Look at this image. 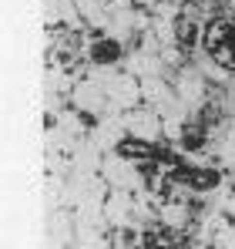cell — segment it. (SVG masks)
<instances>
[{"mask_svg": "<svg viewBox=\"0 0 235 249\" xmlns=\"http://www.w3.org/2000/svg\"><path fill=\"white\" fill-rule=\"evenodd\" d=\"M71 101L81 115H94V118H108L111 115V101H108V91L98 78H84L71 88Z\"/></svg>", "mask_w": 235, "mask_h": 249, "instance_id": "2", "label": "cell"}, {"mask_svg": "<svg viewBox=\"0 0 235 249\" xmlns=\"http://www.w3.org/2000/svg\"><path fill=\"white\" fill-rule=\"evenodd\" d=\"M229 10H232V14H235V0H229Z\"/></svg>", "mask_w": 235, "mask_h": 249, "instance_id": "17", "label": "cell"}, {"mask_svg": "<svg viewBox=\"0 0 235 249\" xmlns=\"http://www.w3.org/2000/svg\"><path fill=\"white\" fill-rule=\"evenodd\" d=\"M74 3H78L81 17L91 27H101V31L111 27V7H108V0H74Z\"/></svg>", "mask_w": 235, "mask_h": 249, "instance_id": "9", "label": "cell"}, {"mask_svg": "<svg viewBox=\"0 0 235 249\" xmlns=\"http://www.w3.org/2000/svg\"><path fill=\"white\" fill-rule=\"evenodd\" d=\"M201 74H212V78H222V81H225V71H222V68H215L212 61H201Z\"/></svg>", "mask_w": 235, "mask_h": 249, "instance_id": "15", "label": "cell"}, {"mask_svg": "<svg viewBox=\"0 0 235 249\" xmlns=\"http://www.w3.org/2000/svg\"><path fill=\"white\" fill-rule=\"evenodd\" d=\"M101 178L111 185V189H128V192H141V172L134 168L131 159L108 152L104 162H101Z\"/></svg>", "mask_w": 235, "mask_h": 249, "instance_id": "3", "label": "cell"}, {"mask_svg": "<svg viewBox=\"0 0 235 249\" xmlns=\"http://www.w3.org/2000/svg\"><path fill=\"white\" fill-rule=\"evenodd\" d=\"M175 94H178V91H171L168 81H161V74H155V78H141V98H145L155 111H158V108H165Z\"/></svg>", "mask_w": 235, "mask_h": 249, "instance_id": "8", "label": "cell"}, {"mask_svg": "<svg viewBox=\"0 0 235 249\" xmlns=\"http://www.w3.org/2000/svg\"><path fill=\"white\" fill-rule=\"evenodd\" d=\"M175 91H178V98L188 108H198L205 101V94H208V81H205V74L195 71V68H182L178 71V81H175Z\"/></svg>", "mask_w": 235, "mask_h": 249, "instance_id": "5", "label": "cell"}, {"mask_svg": "<svg viewBox=\"0 0 235 249\" xmlns=\"http://www.w3.org/2000/svg\"><path fill=\"white\" fill-rule=\"evenodd\" d=\"M141 3H158V0H141Z\"/></svg>", "mask_w": 235, "mask_h": 249, "instance_id": "18", "label": "cell"}, {"mask_svg": "<svg viewBox=\"0 0 235 249\" xmlns=\"http://www.w3.org/2000/svg\"><path fill=\"white\" fill-rule=\"evenodd\" d=\"M225 209H229V215H232V219H235V196H232V199H229V202H225Z\"/></svg>", "mask_w": 235, "mask_h": 249, "instance_id": "16", "label": "cell"}, {"mask_svg": "<svg viewBox=\"0 0 235 249\" xmlns=\"http://www.w3.org/2000/svg\"><path fill=\"white\" fill-rule=\"evenodd\" d=\"M121 124H124L128 135H134L141 142H155L158 135H165V122L155 108H131V111L121 115Z\"/></svg>", "mask_w": 235, "mask_h": 249, "instance_id": "4", "label": "cell"}, {"mask_svg": "<svg viewBox=\"0 0 235 249\" xmlns=\"http://www.w3.org/2000/svg\"><path fill=\"white\" fill-rule=\"evenodd\" d=\"M61 131H67V135L81 138V135H84V124H81V118L74 115V111H64V115H61Z\"/></svg>", "mask_w": 235, "mask_h": 249, "instance_id": "14", "label": "cell"}, {"mask_svg": "<svg viewBox=\"0 0 235 249\" xmlns=\"http://www.w3.org/2000/svg\"><path fill=\"white\" fill-rule=\"evenodd\" d=\"M131 215H134V196L128 189H111V196L104 199V219L115 229H124L131 226Z\"/></svg>", "mask_w": 235, "mask_h": 249, "instance_id": "6", "label": "cell"}, {"mask_svg": "<svg viewBox=\"0 0 235 249\" xmlns=\"http://www.w3.org/2000/svg\"><path fill=\"white\" fill-rule=\"evenodd\" d=\"M161 64H165V57L161 54H148V51H138L128 61V68H131L134 78H155V74H161Z\"/></svg>", "mask_w": 235, "mask_h": 249, "instance_id": "10", "label": "cell"}, {"mask_svg": "<svg viewBox=\"0 0 235 249\" xmlns=\"http://www.w3.org/2000/svg\"><path fill=\"white\" fill-rule=\"evenodd\" d=\"M161 222L171 226V229H182V226H188V209L185 206H165L161 209Z\"/></svg>", "mask_w": 235, "mask_h": 249, "instance_id": "13", "label": "cell"}, {"mask_svg": "<svg viewBox=\"0 0 235 249\" xmlns=\"http://www.w3.org/2000/svg\"><path fill=\"white\" fill-rule=\"evenodd\" d=\"M74 246L78 249H108L104 236L98 226H87V222H78L74 226Z\"/></svg>", "mask_w": 235, "mask_h": 249, "instance_id": "12", "label": "cell"}, {"mask_svg": "<svg viewBox=\"0 0 235 249\" xmlns=\"http://www.w3.org/2000/svg\"><path fill=\"white\" fill-rule=\"evenodd\" d=\"M118 54H121V44L115 37H101V41L91 44V61L98 64V68H111L118 61Z\"/></svg>", "mask_w": 235, "mask_h": 249, "instance_id": "11", "label": "cell"}, {"mask_svg": "<svg viewBox=\"0 0 235 249\" xmlns=\"http://www.w3.org/2000/svg\"><path fill=\"white\" fill-rule=\"evenodd\" d=\"M91 78H98L104 84L108 101H111V115L131 111V108H138V101H145L141 98V81L134 74H115V68H98Z\"/></svg>", "mask_w": 235, "mask_h": 249, "instance_id": "1", "label": "cell"}, {"mask_svg": "<svg viewBox=\"0 0 235 249\" xmlns=\"http://www.w3.org/2000/svg\"><path fill=\"white\" fill-rule=\"evenodd\" d=\"M71 159H74V168L78 172H87V175H94V172H101V162H104V155H101V148H98V142L91 138H81L78 145L71 148Z\"/></svg>", "mask_w": 235, "mask_h": 249, "instance_id": "7", "label": "cell"}]
</instances>
